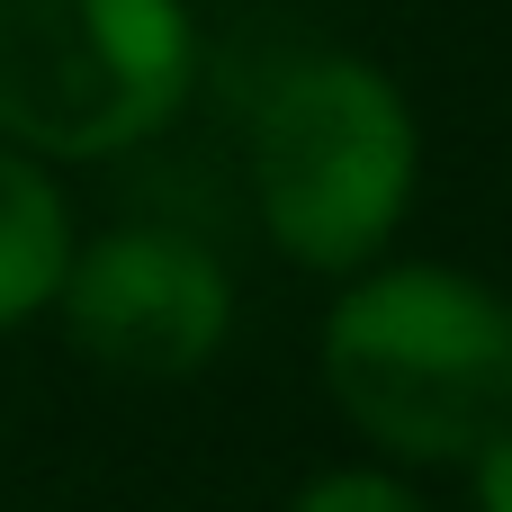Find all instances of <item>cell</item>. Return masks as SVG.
<instances>
[{
    "label": "cell",
    "mask_w": 512,
    "mask_h": 512,
    "mask_svg": "<svg viewBox=\"0 0 512 512\" xmlns=\"http://www.w3.org/2000/svg\"><path fill=\"white\" fill-rule=\"evenodd\" d=\"M315 378L378 468H468L512 423V297L486 270L387 252L333 279Z\"/></svg>",
    "instance_id": "1"
},
{
    "label": "cell",
    "mask_w": 512,
    "mask_h": 512,
    "mask_svg": "<svg viewBox=\"0 0 512 512\" xmlns=\"http://www.w3.org/2000/svg\"><path fill=\"white\" fill-rule=\"evenodd\" d=\"M243 189L288 270L351 279L387 261L423 198V117L405 81L351 45H297L252 90Z\"/></svg>",
    "instance_id": "2"
},
{
    "label": "cell",
    "mask_w": 512,
    "mask_h": 512,
    "mask_svg": "<svg viewBox=\"0 0 512 512\" xmlns=\"http://www.w3.org/2000/svg\"><path fill=\"white\" fill-rule=\"evenodd\" d=\"M189 0H0V144L90 171L180 126L198 90Z\"/></svg>",
    "instance_id": "3"
},
{
    "label": "cell",
    "mask_w": 512,
    "mask_h": 512,
    "mask_svg": "<svg viewBox=\"0 0 512 512\" xmlns=\"http://www.w3.org/2000/svg\"><path fill=\"white\" fill-rule=\"evenodd\" d=\"M54 333L72 360L126 378V387H189L234 342V270L189 225H99L72 243L54 288Z\"/></svg>",
    "instance_id": "4"
},
{
    "label": "cell",
    "mask_w": 512,
    "mask_h": 512,
    "mask_svg": "<svg viewBox=\"0 0 512 512\" xmlns=\"http://www.w3.org/2000/svg\"><path fill=\"white\" fill-rule=\"evenodd\" d=\"M72 243H81V225H72L63 171L18 153V144H0V342L27 333L54 306Z\"/></svg>",
    "instance_id": "5"
},
{
    "label": "cell",
    "mask_w": 512,
    "mask_h": 512,
    "mask_svg": "<svg viewBox=\"0 0 512 512\" xmlns=\"http://www.w3.org/2000/svg\"><path fill=\"white\" fill-rule=\"evenodd\" d=\"M279 512H432L396 468H378V459H351V468H315L297 495Z\"/></svg>",
    "instance_id": "6"
},
{
    "label": "cell",
    "mask_w": 512,
    "mask_h": 512,
    "mask_svg": "<svg viewBox=\"0 0 512 512\" xmlns=\"http://www.w3.org/2000/svg\"><path fill=\"white\" fill-rule=\"evenodd\" d=\"M468 504L477 512H512V423L468 459Z\"/></svg>",
    "instance_id": "7"
}]
</instances>
